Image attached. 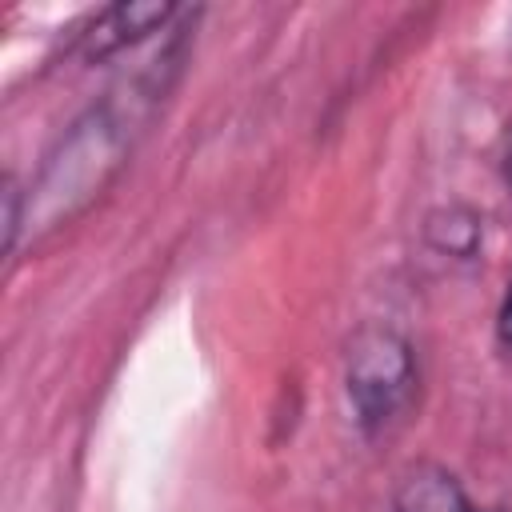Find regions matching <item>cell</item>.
I'll use <instances>...</instances> for the list:
<instances>
[{
    "label": "cell",
    "mask_w": 512,
    "mask_h": 512,
    "mask_svg": "<svg viewBox=\"0 0 512 512\" xmlns=\"http://www.w3.org/2000/svg\"><path fill=\"white\" fill-rule=\"evenodd\" d=\"M140 116V96L128 104L116 96H104L92 104L56 144V152L44 160L40 180L32 184L24 224L32 228H60L72 216H80L124 168L132 152V124Z\"/></svg>",
    "instance_id": "6da1fadb"
},
{
    "label": "cell",
    "mask_w": 512,
    "mask_h": 512,
    "mask_svg": "<svg viewBox=\"0 0 512 512\" xmlns=\"http://www.w3.org/2000/svg\"><path fill=\"white\" fill-rule=\"evenodd\" d=\"M344 388L364 432L388 428L416 392L412 344L388 324H360L344 344Z\"/></svg>",
    "instance_id": "7a4b0ae2"
},
{
    "label": "cell",
    "mask_w": 512,
    "mask_h": 512,
    "mask_svg": "<svg viewBox=\"0 0 512 512\" xmlns=\"http://www.w3.org/2000/svg\"><path fill=\"white\" fill-rule=\"evenodd\" d=\"M172 16H176V4H168V0H132V4L124 0V4H112L88 24V32H80V56L84 60H104V56L152 36Z\"/></svg>",
    "instance_id": "3957f363"
},
{
    "label": "cell",
    "mask_w": 512,
    "mask_h": 512,
    "mask_svg": "<svg viewBox=\"0 0 512 512\" xmlns=\"http://www.w3.org/2000/svg\"><path fill=\"white\" fill-rule=\"evenodd\" d=\"M396 512H480L464 496L460 480L440 464H412L392 496Z\"/></svg>",
    "instance_id": "277c9868"
},
{
    "label": "cell",
    "mask_w": 512,
    "mask_h": 512,
    "mask_svg": "<svg viewBox=\"0 0 512 512\" xmlns=\"http://www.w3.org/2000/svg\"><path fill=\"white\" fill-rule=\"evenodd\" d=\"M424 236H428V244L436 252L456 256V260H468L480 248V216L468 212V208H460V204L436 208L424 220Z\"/></svg>",
    "instance_id": "5b68a950"
},
{
    "label": "cell",
    "mask_w": 512,
    "mask_h": 512,
    "mask_svg": "<svg viewBox=\"0 0 512 512\" xmlns=\"http://www.w3.org/2000/svg\"><path fill=\"white\" fill-rule=\"evenodd\" d=\"M24 224V212H20V188L12 176H4V248L12 252L16 248V232Z\"/></svg>",
    "instance_id": "8992f818"
},
{
    "label": "cell",
    "mask_w": 512,
    "mask_h": 512,
    "mask_svg": "<svg viewBox=\"0 0 512 512\" xmlns=\"http://www.w3.org/2000/svg\"><path fill=\"white\" fill-rule=\"evenodd\" d=\"M496 332L512 348V280H508V292H504V304H500V316H496Z\"/></svg>",
    "instance_id": "52a82bcc"
},
{
    "label": "cell",
    "mask_w": 512,
    "mask_h": 512,
    "mask_svg": "<svg viewBox=\"0 0 512 512\" xmlns=\"http://www.w3.org/2000/svg\"><path fill=\"white\" fill-rule=\"evenodd\" d=\"M504 180L512 188V132H508V144H504Z\"/></svg>",
    "instance_id": "ba28073f"
}]
</instances>
